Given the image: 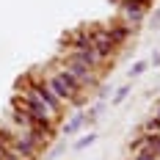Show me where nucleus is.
<instances>
[{"label":"nucleus","instance_id":"1","mask_svg":"<svg viewBox=\"0 0 160 160\" xmlns=\"http://www.w3.org/2000/svg\"><path fill=\"white\" fill-rule=\"evenodd\" d=\"M146 6H141L138 0H122V22H127L130 28H135L144 19Z\"/></svg>","mask_w":160,"mask_h":160},{"label":"nucleus","instance_id":"2","mask_svg":"<svg viewBox=\"0 0 160 160\" xmlns=\"http://www.w3.org/2000/svg\"><path fill=\"white\" fill-rule=\"evenodd\" d=\"M132 31H135V28H130L127 22H122V19H116V22H111V25L105 28V33L113 39V44H116V47H122V44L130 39V33H132Z\"/></svg>","mask_w":160,"mask_h":160},{"label":"nucleus","instance_id":"3","mask_svg":"<svg viewBox=\"0 0 160 160\" xmlns=\"http://www.w3.org/2000/svg\"><path fill=\"white\" fill-rule=\"evenodd\" d=\"M83 122H86V113H75V116H72V119H69V122H64V135H72V132H78L80 127H83Z\"/></svg>","mask_w":160,"mask_h":160},{"label":"nucleus","instance_id":"4","mask_svg":"<svg viewBox=\"0 0 160 160\" xmlns=\"http://www.w3.org/2000/svg\"><path fill=\"white\" fill-rule=\"evenodd\" d=\"M127 94H130V86H122V88H119V91H116V94H113V105H119V102H124V99H127Z\"/></svg>","mask_w":160,"mask_h":160},{"label":"nucleus","instance_id":"5","mask_svg":"<svg viewBox=\"0 0 160 160\" xmlns=\"http://www.w3.org/2000/svg\"><path fill=\"white\" fill-rule=\"evenodd\" d=\"M146 66H149V61H135V64H132V69H130V75H132V78L144 75V72H146Z\"/></svg>","mask_w":160,"mask_h":160},{"label":"nucleus","instance_id":"6","mask_svg":"<svg viewBox=\"0 0 160 160\" xmlns=\"http://www.w3.org/2000/svg\"><path fill=\"white\" fill-rule=\"evenodd\" d=\"M94 141H97V135H94V132H88L86 138H80V141H78V149H86V146H91Z\"/></svg>","mask_w":160,"mask_h":160},{"label":"nucleus","instance_id":"7","mask_svg":"<svg viewBox=\"0 0 160 160\" xmlns=\"http://www.w3.org/2000/svg\"><path fill=\"white\" fill-rule=\"evenodd\" d=\"M132 160H158L155 155H149V152H135V158Z\"/></svg>","mask_w":160,"mask_h":160},{"label":"nucleus","instance_id":"8","mask_svg":"<svg viewBox=\"0 0 160 160\" xmlns=\"http://www.w3.org/2000/svg\"><path fill=\"white\" fill-rule=\"evenodd\" d=\"M152 64H155V66H160V55H155V58H152Z\"/></svg>","mask_w":160,"mask_h":160},{"label":"nucleus","instance_id":"9","mask_svg":"<svg viewBox=\"0 0 160 160\" xmlns=\"http://www.w3.org/2000/svg\"><path fill=\"white\" fill-rule=\"evenodd\" d=\"M155 119H158V122H160V105H158V108H155Z\"/></svg>","mask_w":160,"mask_h":160},{"label":"nucleus","instance_id":"10","mask_svg":"<svg viewBox=\"0 0 160 160\" xmlns=\"http://www.w3.org/2000/svg\"><path fill=\"white\" fill-rule=\"evenodd\" d=\"M138 3H141V6H149V0H138Z\"/></svg>","mask_w":160,"mask_h":160}]
</instances>
